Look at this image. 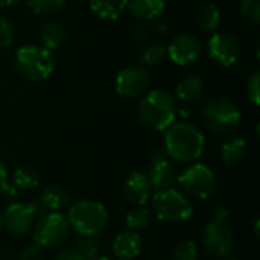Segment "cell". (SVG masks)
<instances>
[{
  "label": "cell",
  "mask_w": 260,
  "mask_h": 260,
  "mask_svg": "<svg viewBox=\"0 0 260 260\" xmlns=\"http://www.w3.org/2000/svg\"><path fill=\"white\" fill-rule=\"evenodd\" d=\"M149 32H151V27H149L146 23H143V21L133 24L131 29H129V35H131V38L136 40V41H143V40H146L148 35H149Z\"/></svg>",
  "instance_id": "obj_34"
},
{
  "label": "cell",
  "mask_w": 260,
  "mask_h": 260,
  "mask_svg": "<svg viewBox=\"0 0 260 260\" xmlns=\"http://www.w3.org/2000/svg\"><path fill=\"white\" fill-rule=\"evenodd\" d=\"M3 227V218H2V213H0V229Z\"/></svg>",
  "instance_id": "obj_45"
},
{
  "label": "cell",
  "mask_w": 260,
  "mask_h": 260,
  "mask_svg": "<svg viewBox=\"0 0 260 260\" xmlns=\"http://www.w3.org/2000/svg\"><path fill=\"white\" fill-rule=\"evenodd\" d=\"M15 69L24 79L44 81L52 75L55 61L50 50L37 44H26L15 52Z\"/></svg>",
  "instance_id": "obj_5"
},
{
  "label": "cell",
  "mask_w": 260,
  "mask_h": 260,
  "mask_svg": "<svg viewBox=\"0 0 260 260\" xmlns=\"http://www.w3.org/2000/svg\"><path fill=\"white\" fill-rule=\"evenodd\" d=\"M204 148V134L190 122H174L165 131V149L169 160L178 163H193L203 155Z\"/></svg>",
  "instance_id": "obj_1"
},
{
  "label": "cell",
  "mask_w": 260,
  "mask_h": 260,
  "mask_svg": "<svg viewBox=\"0 0 260 260\" xmlns=\"http://www.w3.org/2000/svg\"><path fill=\"white\" fill-rule=\"evenodd\" d=\"M178 104L172 93L163 88H155L140 99L139 117L140 122L151 131H166L174 122Z\"/></svg>",
  "instance_id": "obj_2"
},
{
  "label": "cell",
  "mask_w": 260,
  "mask_h": 260,
  "mask_svg": "<svg viewBox=\"0 0 260 260\" xmlns=\"http://www.w3.org/2000/svg\"><path fill=\"white\" fill-rule=\"evenodd\" d=\"M148 178L151 181L152 190L160 192L171 189L172 184L177 181V169L175 165L171 160H157L152 161L148 169Z\"/></svg>",
  "instance_id": "obj_15"
},
{
  "label": "cell",
  "mask_w": 260,
  "mask_h": 260,
  "mask_svg": "<svg viewBox=\"0 0 260 260\" xmlns=\"http://www.w3.org/2000/svg\"><path fill=\"white\" fill-rule=\"evenodd\" d=\"M67 222L79 236L101 235L110 221L108 210L104 204L91 200L76 201L67 212Z\"/></svg>",
  "instance_id": "obj_3"
},
{
  "label": "cell",
  "mask_w": 260,
  "mask_h": 260,
  "mask_svg": "<svg viewBox=\"0 0 260 260\" xmlns=\"http://www.w3.org/2000/svg\"><path fill=\"white\" fill-rule=\"evenodd\" d=\"M222 260H239V259H227V257H224Z\"/></svg>",
  "instance_id": "obj_46"
},
{
  "label": "cell",
  "mask_w": 260,
  "mask_h": 260,
  "mask_svg": "<svg viewBox=\"0 0 260 260\" xmlns=\"http://www.w3.org/2000/svg\"><path fill=\"white\" fill-rule=\"evenodd\" d=\"M177 114H180V116H183V117H189V116H190V108H189V105H187V104H183L181 107H178Z\"/></svg>",
  "instance_id": "obj_39"
},
{
  "label": "cell",
  "mask_w": 260,
  "mask_h": 260,
  "mask_svg": "<svg viewBox=\"0 0 260 260\" xmlns=\"http://www.w3.org/2000/svg\"><path fill=\"white\" fill-rule=\"evenodd\" d=\"M203 248L213 257H227L235 247V236L229 225L224 222H209L201 236Z\"/></svg>",
  "instance_id": "obj_9"
},
{
  "label": "cell",
  "mask_w": 260,
  "mask_h": 260,
  "mask_svg": "<svg viewBox=\"0 0 260 260\" xmlns=\"http://www.w3.org/2000/svg\"><path fill=\"white\" fill-rule=\"evenodd\" d=\"M75 250L85 260H93L99 257L101 242L96 239V236H79L75 241Z\"/></svg>",
  "instance_id": "obj_27"
},
{
  "label": "cell",
  "mask_w": 260,
  "mask_h": 260,
  "mask_svg": "<svg viewBox=\"0 0 260 260\" xmlns=\"http://www.w3.org/2000/svg\"><path fill=\"white\" fill-rule=\"evenodd\" d=\"M247 94L248 99L254 104L259 105L260 104V70H254L253 75L248 79L247 84Z\"/></svg>",
  "instance_id": "obj_32"
},
{
  "label": "cell",
  "mask_w": 260,
  "mask_h": 260,
  "mask_svg": "<svg viewBox=\"0 0 260 260\" xmlns=\"http://www.w3.org/2000/svg\"><path fill=\"white\" fill-rule=\"evenodd\" d=\"M177 183L187 197L197 200L209 198L218 186L215 172L209 166L197 161L190 163L177 175Z\"/></svg>",
  "instance_id": "obj_7"
},
{
  "label": "cell",
  "mask_w": 260,
  "mask_h": 260,
  "mask_svg": "<svg viewBox=\"0 0 260 260\" xmlns=\"http://www.w3.org/2000/svg\"><path fill=\"white\" fill-rule=\"evenodd\" d=\"M69 222L62 213H44L34 224V242L41 248L59 247L69 235Z\"/></svg>",
  "instance_id": "obj_8"
},
{
  "label": "cell",
  "mask_w": 260,
  "mask_h": 260,
  "mask_svg": "<svg viewBox=\"0 0 260 260\" xmlns=\"http://www.w3.org/2000/svg\"><path fill=\"white\" fill-rule=\"evenodd\" d=\"M41 204L46 210V213H59L69 206V193L61 187V186H49L43 190L40 195Z\"/></svg>",
  "instance_id": "obj_19"
},
{
  "label": "cell",
  "mask_w": 260,
  "mask_h": 260,
  "mask_svg": "<svg viewBox=\"0 0 260 260\" xmlns=\"http://www.w3.org/2000/svg\"><path fill=\"white\" fill-rule=\"evenodd\" d=\"M166 55L178 66H189L200 58L201 41L192 34H178L166 47Z\"/></svg>",
  "instance_id": "obj_13"
},
{
  "label": "cell",
  "mask_w": 260,
  "mask_h": 260,
  "mask_svg": "<svg viewBox=\"0 0 260 260\" xmlns=\"http://www.w3.org/2000/svg\"><path fill=\"white\" fill-rule=\"evenodd\" d=\"M210 215H212L215 222H225V219L229 218L230 212H229V209L224 204H216V206H213Z\"/></svg>",
  "instance_id": "obj_36"
},
{
  "label": "cell",
  "mask_w": 260,
  "mask_h": 260,
  "mask_svg": "<svg viewBox=\"0 0 260 260\" xmlns=\"http://www.w3.org/2000/svg\"><path fill=\"white\" fill-rule=\"evenodd\" d=\"M259 219H256V222H254V236H256V238H259Z\"/></svg>",
  "instance_id": "obj_43"
},
{
  "label": "cell",
  "mask_w": 260,
  "mask_h": 260,
  "mask_svg": "<svg viewBox=\"0 0 260 260\" xmlns=\"http://www.w3.org/2000/svg\"><path fill=\"white\" fill-rule=\"evenodd\" d=\"M20 0H0V6L2 8H8V6H14L15 3H18Z\"/></svg>",
  "instance_id": "obj_41"
},
{
  "label": "cell",
  "mask_w": 260,
  "mask_h": 260,
  "mask_svg": "<svg viewBox=\"0 0 260 260\" xmlns=\"http://www.w3.org/2000/svg\"><path fill=\"white\" fill-rule=\"evenodd\" d=\"M91 11L102 20H116L126 9L128 0H88Z\"/></svg>",
  "instance_id": "obj_21"
},
{
  "label": "cell",
  "mask_w": 260,
  "mask_h": 260,
  "mask_svg": "<svg viewBox=\"0 0 260 260\" xmlns=\"http://www.w3.org/2000/svg\"><path fill=\"white\" fill-rule=\"evenodd\" d=\"M20 195V190L9 181V180H5L2 184H0V197L6 201H11V203H15L17 198Z\"/></svg>",
  "instance_id": "obj_33"
},
{
  "label": "cell",
  "mask_w": 260,
  "mask_h": 260,
  "mask_svg": "<svg viewBox=\"0 0 260 260\" xmlns=\"http://www.w3.org/2000/svg\"><path fill=\"white\" fill-rule=\"evenodd\" d=\"M166 56V46L160 41H149L140 50V62L145 66H155Z\"/></svg>",
  "instance_id": "obj_25"
},
{
  "label": "cell",
  "mask_w": 260,
  "mask_h": 260,
  "mask_svg": "<svg viewBox=\"0 0 260 260\" xmlns=\"http://www.w3.org/2000/svg\"><path fill=\"white\" fill-rule=\"evenodd\" d=\"M151 160L157 161V160H169V155L165 149V146H157L151 151Z\"/></svg>",
  "instance_id": "obj_38"
},
{
  "label": "cell",
  "mask_w": 260,
  "mask_h": 260,
  "mask_svg": "<svg viewBox=\"0 0 260 260\" xmlns=\"http://www.w3.org/2000/svg\"><path fill=\"white\" fill-rule=\"evenodd\" d=\"M203 122L209 129L221 136H230L241 126L242 114L235 102L224 96L209 99L201 110Z\"/></svg>",
  "instance_id": "obj_4"
},
{
  "label": "cell",
  "mask_w": 260,
  "mask_h": 260,
  "mask_svg": "<svg viewBox=\"0 0 260 260\" xmlns=\"http://www.w3.org/2000/svg\"><path fill=\"white\" fill-rule=\"evenodd\" d=\"M174 260H197L198 259V245L192 239H184L174 247Z\"/></svg>",
  "instance_id": "obj_29"
},
{
  "label": "cell",
  "mask_w": 260,
  "mask_h": 260,
  "mask_svg": "<svg viewBox=\"0 0 260 260\" xmlns=\"http://www.w3.org/2000/svg\"><path fill=\"white\" fill-rule=\"evenodd\" d=\"M2 218H3L5 229L11 235L24 236L34 229V224L37 221V213L29 203L15 201L6 207L5 215H2Z\"/></svg>",
  "instance_id": "obj_12"
},
{
  "label": "cell",
  "mask_w": 260,
  "mask_h": 260,
  "mask_svg": "<svg viewBox=\"0 0 260 260\" xmlns=\"http://www.w3.org/2000/svg\"><path fill=\"white\" fill-rule=\"evenodd\" d=\"M142 251V238L134 230L122 232L113 242V253L117 260H134Z\"/></svg>",
  "instance_id": "obj_16"
},
{
  "label": "cell",
  "mask_w": 260,
  "mask_h": 260,
  "mask_svg": "<svg viewBox=\"0 0 260 260\" xmlns=\"http://www.w3.org/2000/svg\"><path fill=\"white\" fill-rule=\"evenodd\" d=\"M40 38H41L43 47L52 52L66 41V27L59 21L49 20L41 26Z\"/></svg>",
  "instance_id": "obj_20"
},
{
  "label": "cell",
  "mask_w": 260,
  "mask_h": 260,
  "mask_svg": "<svg viewBox=\"0 0 260 260\" xmlns=\"http://www.w3.org/2000/svg\"><path fill=\"white\" fill-rule=\"evenodd\" d=\"M155 30L160 32V34H166V32H168V26H166L165 23H158L157 27H155Z\"/></svg>",
  "instance_id": "obj_42"
},
{
  "label": "cell",
  "mask_w": 260,
  "mask_h": 260,
  "mask_svg": "<svg viewBox=\"0 0 260 260\" xmlns=\"http://www.w3.org/2000/svg\"><path fill=\"white\" fill-rule=\"evenodd\" d=\"M93 260H113V259H110V257H107V256H99V257H96V259H93Z\"/></svg>",
  "instance_id": "obj_44"
},
{
  "label": "cell",
  "mask_w": 260,
  "mask_h": 260,
  "mask_svg": "<svg viewBox=\"0 0 260 260\" xmlns=\"http://www.w3.org/2000/svg\"><path fill=\"white\" fill-rule=\"evenodd\" d=\"M247 152V142L242 137H232L221 146V158L225 166L238 165Z\"/></svg>",
  "instance_id": "obj_22"
},
{
  "label": "cell",
  "mask_w": 260,
  "mask_h": 260,
  "mask_svg": "<svg viewBox=\"0 0 260 260\" xmlns=\"http://www.w3.org/2000/svg\"><path fill=\"white\" fill-rule=\"evenodd\" d=\"M126 224L131 230L137 232V230H143L148 229L152 222V213L149 209H146L145 206H136L134 209H131L126 213Z\"/></svg>",
  "instance_id": "obj_26"
},
{
  "label": "cell",
  "mask_w": 260,
  "mask_h": 260,
  "mask_svg": "<svg viewBox=\"0 0 260 260\" xmlns=\"http://www.w3.org/2000/svg\"><path fill=\"white\" fill-rule=\"evenodd\" d=\"M241 11H242V15L257 24L260 21V0H242L241 2Z\"/></svg>",
  "instance_id": "obj_30"
},
{
  "label": "cell",
  "mask_w": 260,
  "mask_h": 260,
  "mask_svg": "<svg viewBox=\"0 0 260 260\" xmlns=\"http://www.w3.org/2000/svg\"><path fill=\"white\" fill-rule=\"evenodd\" d=\"M53 260H85L75 248H67V250H62L59 251Z\"/></svg>",
  "instance_id": "obj_37"
},
{
  "label": "cell",
  "mask_w": 260,
  "mask_h": 260,
  "mask_svg": "<svg viewBox=\"0 0 260 260\" xmlns=\"http://www.w3.org/2000/svg\"><path fill=\"white\" fill-rule=\"evenodd\" d=\"M18 190H30L34 187L38 186L40 183V177L38 172L27 165H20L17 166L12 174H11V180H9Z\"/></svg>",
  "instance_id": "obj_23"
},
{
  "label": "cell",
  "mask_w": 260,
  "mask_h": 260,
  "mask_svg": "<svg viewBox=\"0 0 260 260\" xmlns=\"http://www.w3.org/2000/svg\"><path fill=\"white\" fill-rule=\"evenodd\" d=\"M221 20V12L213 3H206L200 8L198 17H197V24L201 32H215L219 26Z\"/></svg>",
  "instance_id": "obj_24"
},
{
  "label": "cell",
  "mask_w": 260,
  "mask_h": 260,
  "mask_svg": "<svg viewBox=\"0 0 260 260\" xmlns=\"http://www.w3.org/2000/svg\"><path fill=\"white\" fill-rule=\"evenodd\" d=\"M126 8L133 17L146 23L157 20L163 14L166 5L165 0H128Z\"/></svg>",
  "instance_id": "obj_17"
},
{
  "label": "cell",
  "mask_w": 260,
  "mask_h": 260,
  "mask_svg": "<svg viewBox=\"0 0 260 260\" xmlns=\"http://www.w3.org/2000/svg\"><path fill=\"white\" fill-rule=\"evenodd\" d=\"M5 180H8V169H6L5 163L0 160V184H2Z\"/></svg>",
  "instance_id": "obj_40"
},
{
  "label": "cell",
  "mask_w": 260,
  "mask_h": 260,
  "mask_svg": "<svg viewBox=\"0 0 260 260\" xmlns=\"http://www.w3.org/2000/svg\"><path fill=\"white\" fill-rule=\"evenodd\" d=\"M204 94V82L197 75H187L184 76L178 85H177V98L183 104H193L198 102Z\"/></svg>",
  "instance_id": "obj_18"
},
{
  "label": "cell",
  "mask_w": 260,
  "mask_h": 260,
  "mask_svg": "<svg viewBox=\"0 0 260 260\" xmlns=\"http://www.w3.org/2000/svg\"><path fill=\"white\" fill-rule=\"evenodd\" d=\"M151 210V213H154L155 218L163 222L180 224L192 216L193 206L183 192L171 187L152 193Z\"/></svg>",
  "instance_id": "obj_6"
},
{
  "label": "cell",
  "mask_w": 260,
  "mask_h": 260,
  "mask_svg": "<svg viewBox=\"0 0 260 260\" xmlns=\"http://www.w3.org/2000/svg\"><path fill=\"white\" fill-rule=\"evenodd\" d=\"M123 193L126 200H129L133 204L145 206L146 203L151 201L154 190L146 174L133 171L123 183Z\"/></svg>",
  "instance_id": "obj_14"
},
{
  "label": "cell",
  "mask_w": 260,
  "mask_h": 260,
  "mask_svg": "<svg viewBox=\"0 0 260 260\" xmlns=\"http://www.w3.org/2000/svg\"><path fill=\"white\" fill-rule=\"evenodd\" d=\"M209 56L222 67H232L241 56V44L230 32H216L209 40Z\"/></svg>",
  "instance_id": "obj_11"
},
{
  "label": "cell",
  "mask_w": 260,
  "mask_h": 260,
  "mask_svg": "<svg viewBox=\"0 0 260 260\" xmlns=\"http://www.w3.org/2000/svg\"><path fill=\"white\" fill-rule=\"evenodd\" d=\"M20 260H44V251L37 244L29 245L23 250Z\"/></svg>",
  "instance_id": "obj_35"
},
{
  "label": "cell",
  "mask_w": 260,
  "mask_h": 260,
  "mask_svg": "<svg viewBox=\"0 0 260 260\" xmlns=\"http://www.w3.org/2000/svg\"><path fill=\"white\" fill-rule=\"evenodd\" d=\"M27 8L35 14L50 15L62 9L66 0H24Z\"/></svg>",
  "instance_id": "obj_28"
},
{
  "label": "cell",
  "mask_w": 260,
  "mask_h": 260,
  "mask_svg": "<svg viewBox=\"0 0 260 260\" xmlns=\"http://www.w3.org/2000/svg\"><path fill=\"white\" fill-rule=\"evenodd\" d=\"M12 41H14V24L5 14H0V47H8Z\"/></svg>",
  "instance_id": "obj_31"
},
{
  "label": "cell",
  "mask_w": 260,
  "mask_h": 260,
  "mask_svg": "<svg viewBox=\"0 0 260 260\" xmlns=\"http://www.w3.org/2000/svg\"><path fill=\"white\" fill-rule=\"evenodd\" d=\"M149 73L143 66H128L116 78V91L123 98H139L149 87Z\"/></svg>",
  "instance_id": "obj_10"
}]
</instances>
